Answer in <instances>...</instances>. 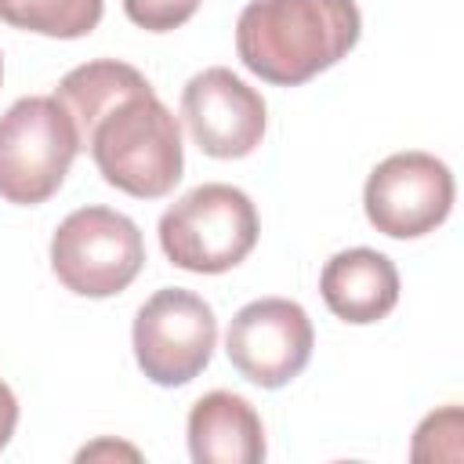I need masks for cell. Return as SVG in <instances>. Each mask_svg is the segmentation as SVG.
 <instances>
[{
  "instance_id": "4fadbf2b",
  "label": "cell",
  "mask_w": 464,
  "mask_h": 464,
  "mask_svg": "<svg viewBox=\"0 0 464 464\" xmlns=\"http://www.w3.org/2000/svg\"><path fill=\"white\" fill-rule=\"evenodd\" d=\"M102 11V0H0V22L54 40H80L94 33Z\"/></svg>"
},
{
  "instance_id": "7c38bea8",
  "label": "cell",
  "mask_w": 464,
  "mask_h": 464,
  "mask_svg": "<svg viewBox=\"0 0 464 464\" xmlns=\"http://www.w3.org/2000/svg\"><path fill=\"white\" fill-rule=\"evenodd\" d=\"M145 87H152V83L134 65L116 62V58H98V62H87V65H76L72 72H65L54 98L69 112L80 149H87V138H91V127L98 123V116L112 102H120L134 91H145Z\"/></svg>"
},
{
  "instance_id": "7a4b0ae2",
  "label": "cell",
  "mask_w": 464,
  "mask_h": 464,
  "mask_svg": "<svg viewBox=\"0 0 464 464\" xmlns=\"http://www.w3.org/2000/svg\"><path fill=\"white\" fill-rule=\"evenodd\" d=\"M87 149L98 174L134 199L167 196L185 170L178 116L156 98L152 87L112 102L91 127Z\"/></svg>"
},
{
  "instance_id": "5bb4252c",
  "label": "cell",
  "mask_w": 464,
  "mask_h": 464,
  "mask_svg": "<svg viewBox=\"0 0 464 464\" xmlns=\"http://www.w3.org/2000/svg\"><path fill=\"white\" fill-rule=\"evenodd\" d=\"M196 7L199 0H123L127 18L149 33H170L185 25L196 14Z\"/></svg>"
},
{
  "instance_id": "3957f363",
  "label": "cell",
  "mask_w": 464,
  "mask_h": 464,
  "mask_svg": "<svg viewBox=\"0 0 464 464\" xmlns=\"http://www.w3.org/2000/svg\"><path fill=\"white\" fill-rule=\"evenodd\" d=\"M257 207L254 199L225 181H207L170 203L160 218V246L170 265L218 276L246 261L257 246Z\"/></svg>"
},
{
  "instance_id": "9c48e42d",
  "label": "cell",
  "mask_w": 464,
  "mask_h": 464,
  "mask_svg": "<svg viewBox=\"0 0 464 464\" xmlns=\"http://www.w3.org/2000/svg\"><path fill=\"white\" fill-rule=\"evenodd\" d=\"M181 120L199 152L214 160H243L261 145L268 109L261 91H254L246 80L225 65H210L185 83Z\"/></svg>"
},
{
  "instance_id": "2e32d148",
  "label": "cell",
  "mask_w": 464,
  "mask_h": 464,
  "mask_svg": "<svg viewBox=\"0 0 464 464\" xmlns=\"http://www.w3.org/2000/svg\"><path fill=\"white\" fill-rule=\"evenodd\" d=\"M0 80H4V58H0Z\"/></svg>"
},
{
  "instance_id": "277c9868",
  "label": "cell",
  "mask_w": 464,
  "mask_h": 464,
  "mask_svg": "<svg viewBox=\"0 0 464 464\" xmlns=\"http://www.w3.org/2000/svg\"><path fill=\"white\" fill-rule=\"evenodd\" d=\"M80 152L76 127L54 94L18 98L0 116V199L47 203Z\"/></svg>"
},
{
  "instance_id": "ba28073f",
  "label": "cell",
  "mask_w": 464,
  "mask_h": 464,
  "mask_svg": "<svg viewBox=\"0 0 464 464\" xmlns=\"http://www.w3.org/2000/svg\"><path fill=\"white\" fill-rule=\"evenodd\" d=\"M312 344V319L290 297H257L243 304L225 334L228 362L257 388L290 384L308 366Z\"/></svg>"
},
{
  "instance_id": "8fae6325",
  "label": "cell",
  "mask_w": 464,
  "mask_h": 464,
  "mask_svg": "<svg viewBox=\"0 0 464 464\" xmlns=\"http://www.w3.org/2000/svg\"><path fill=\"white\" fill-rule=\"evenodd\" d=\"M188 453L196 464L265 460V424L236 392H207L188 410Z\"/></svg>"
},
{
  "instance_id": "30bf717a",
  "label": "cell",
  "mask_w": 464,
  "mask_h": 464,
  "mask_svg": "<svg viewBox=\"0 0 464 464\" xmlns=\"http://www.w3.org/2000/svg\"><path fill=\"white\" fill-rule=\"evenodd\" d=\"M319 294L337 319L366 326L399 304V268L381 250L352 246L323 265Z\"/></svg>"
},
{
  "instance_id": "52a82bcc",
  "label": "cell",
  "mask_w": 464,
  "mask_h": 464,
  "mask_svg": "<svg viewBox=\"0 0 464 464\" xmlns=\"http://www.w3.org/2000/svg\"><path fill=\"white\" fill-rule=\"evenodd\" d=\"M362 207L370 225L392 239L428 236L453 210V174L431 152H395L370 170Z\"/></svg>"
},
{
  "instance_id": "5b68a950",
  "label": "cell",
  "mask_w": 464,
  "mask_h": 464,
  "mask_svg": "<svg viewBox=\"0 0 464 464\" xmlns=\"http://www.w3.org/2000/svg\"><path fill=\"white\" fill-rule=\"evenodd\" d=\"M145 265L141 228L112 207H80L51 236V268L69 294H123Z\"/></svg>"
},
{
  "instance_id": "6da1fadb",
  "label": "cell",
  "mask_w": 464,
  "mask_h": 464,
  "mask_svg": "<svg viewBox=\"0 0 464 464\" xmlns=\"http://www.w3.org/2000/svg\"><path fill=\"white\" fill-rule=\"evenodd\" d=\"M359 33L355 0H250L236 18V54L265 83L297 87L337 65Z\"/></svg>"
},
{
  "instance_id": "9a60e30c",
  "label": "cell",
  "mask_w": 464,
  "mask_h": 464,
  "mask_svg": "<svg viewBox=\"0 0 464 464\" xmlns=\"http://www.w3.org/2000/svg\"><path fill=\"white\" fill-rule=\"evenodd\" d=\"M14 424H18V399H14V392L0 381V450L11 442Z\"/></svg>"
},
{
  "instance_id": "8992f818",
  "label": "cell",
  "mask_w": 464,
  "mask_h": 464,
  "mask_svg": "<svg viewBox=\"0 0 464 464\" xmlns=\"http://www.w3.org/2000/svg\"><path fill=\"white\" fill-rule=\"evenodd\" d=\"M130 341L141 373L160 388H178L199 377L210 362L218 344V319L199 294L163 286L138 308Z\"/></svg>"
}]
</instances>
